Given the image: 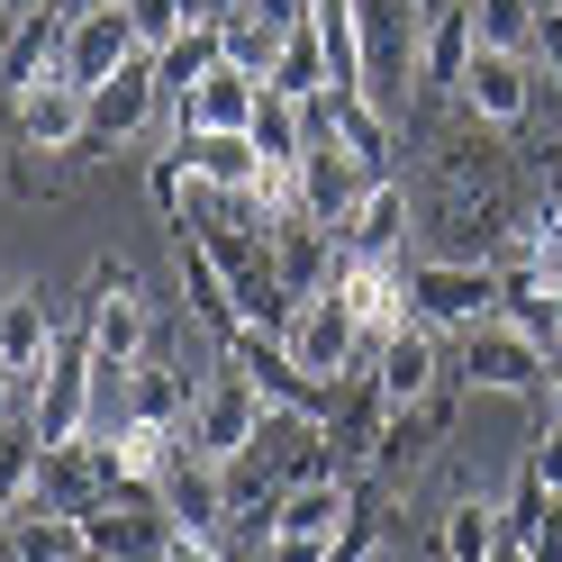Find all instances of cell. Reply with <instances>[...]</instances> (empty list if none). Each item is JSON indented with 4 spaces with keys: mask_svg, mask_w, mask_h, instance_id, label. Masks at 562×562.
Listing matches in <instances>:
<instances>
[{
    "mask_svg": "<svg viewBox=\"0 0 562 562\" xmlns=\"http://www.w3.org/2000/svg\"><path fill=\"white\" fill-rule=\"evenodd\" d=\"M0 110H10V146H27V155H82V136H91V91L64 82V74L27 82Z\"/></svg>",
    "mask_w": 562,
    "mask_h": 562,
    "instance_id": "cell-4",
    "label": "cell"
},
{
    "mask_svg": "<svg viewBox=\"0 0 562 562\" xmlns=\"http://www.w3.org/2000/svg\"><path fill=\"white\" fill-rule=\"evenodd\" d=\"M408 308L427 327L463 336V327H481L490 308H499V272L490 263H408Z\"/></svg>",
    "mask_w": 562,
    "mask_h": 562,
    "instance_id": "cell-8",
    "label": "cell"
},
{
    "mask_svg": "<svg viewBox=\"0 0 562 562\" xmlns=\"http://www.w3.org/2000/svg\"><path fill=\"white\" fill-rule=\"evenodd\" d=\"M255 417H263V391H255V381H245L236 363H218L182 436H191L200 453H218V463H236V453H245V436H255Z\"/></svg>",
    "mask_w": 562,
    "mask_h": 562,
    "instance_id": "cell-13",
    "label": "cell"
},
{
    "mask_svg": "<svg viewBox=\"0 0 562 562\" xmlns=\"http://www.w3.org/2000/svg\"><path fill=\"white\" fill-rule=\"evenodd\" d=\"M218 562H255V544H245V553H218Z\"/></svg>",
    "mask_w": 562,
    "mask_h": 562,
    "instance_id": "cell-43",
    "label": "cell"
},
{
    "mask_svg": "<svg viewBox=\"0 0 562 562\" xmlns=\"http://www.w3.org/2000/svg\"><path fill=\"white\" fill-rule=\"evenodd\" d=\"M308 100H291V91H272L263 82V100H255V146L272 155V164H300V146H308Z\"/></svg>",
    "mask_w": 562,
    "mask_h": 562,
    "instance_id": "cell-26",
    "label": "cell"
},
{
    "mask_svg": "<svg viewBox=\"0 0 562 562\" xmlns=\"http://www.w3.org/2000/svg\"><path fill=\"white\" fill-rule=\"evenodd\" d=\"M19 10H46V0H0V27H10V19H19Z\"/></svg>",
    "mask_w": 562,
    "mask_h": 562,
    "instance_id": "cell-40",
    "label": "cell"
},
{
    "mask_svg": "<svg viewBox=\"0 0 562 562\" xmlns=\"http://www.w3.org/2000/svg\"><path fill=\"white\" fill-rule=\"evenodd\" d=\"M82 336H91L100 372H127V363L155 345V300H146V281H136L127 263H91V291H82Z\"/></svg>",
    "mask_w": 562,
    "mask_h": 562,
    "instance_id": "cell-2",
    "label": "cell"
},
{
    "mask_svg": "<svg viewBox=\"0 0 562 562\" xmlns=\"http://www.w3.org/2000/svg\"><path fill=\"white\" fill-rule=\"evenodd\" d=\"M218 10H236V0H218Z\"/></svg>",
    "mask_w": 562,
    "mask_h": 562,
    "instance_id": "cell-46",
    "label": "cell"
},
{
    "mask_svg": "<svg viewBox=\"0 0 562 562\" xmlns=\"http://www.w3.org/2000/svg\"><path fill=\"white\" fill-rule=\"evenodd\" d=\"M182 19H218V0H182Z\"/></svg>",
    "mask_w": 562,
    "mask_h": 562,
    "instance_id": "cell-41",
    "label": "cell"
},
{
    "mask_svg": "<svg viewBox=\"0 0 562 562\" xmlns=\"http://www.w3.org/2000/svg\"><path fill=\"white\" fill-rule=\"evenodd\" d=\"M490 562H536V553H526V544H517V536H508V544H499V553H490Z\"/></svg>",
    "mask_w": 562,
    "mask_h": 562,
    "instance_id": "cell-39",
    "label": "cell"
},
{
    "mask_svg": "<svg viewBox=\"0 0 562 562\" xmlns=\"http://www.w3.org/2000/svg\"><path fill=\"white\" fill-rule=\"evenodd\" d=\"M336 245H345V255H400V245H408V191L372 172V191L336 218Z\"/></svg>",
    "mask_w": 562,
    "mask_h": 562,
    "instance_id": "cell-19",
    "label": "cell"
},
{
    "mask_svg": "<svg viewBox=\"0 0 562 562\" xmlns=\"http://www.w3.org/2000/svg\"><path fill=\"white\" fill-rule=\"evenodd\" d=\"M64 37H74V10H64V0H46V10H19L10 27H0V100H19L27 82L64 74Z\"/></svg>",
    "mask_w": 562,
    "mask_h": 562,
    "instance_id": "cell-10",
    "label": "cell"
},
{
    "mask_svg": "<svg viewBox=\"0 0 562 562\" xmlns=\"http://www.w3.org/2000/svg\"><path fill=\"white\" fill-rule=\"evenodd\" d=\"M172 155H182L200 182H227V191H255L263 172H272V155L255 146V127H191Z\"/></svg>",
    "mask_w": 562,
    "mask_h": 562,
    "instance_id": "cell-18",
    "label": "cell"
},
{
    "mask_svg": "<svg viewBox=\"0 0 562 562\" xmlns=\"http://www.w3.org/2000/svg\"><path fill=\"white\" fill-rule=\"evenodd\" d=\"M472 0H417V82H436V91H463L472 74Z\"/></svg>",
    "mask_w": 562,
    "mask_h": 562,
    "instance_id": "cell-14",
    "label": "cell"
},
{
    "mask_svg": "<svg viewBox=\"0 0 562 562\" xmlns=\"http://www.w3.org/2000/svg\"><path fill=\"white\" fill-rule=\"evenodd\" d=\"M436 381H445V327H427L408 308V318L372 345V391H381V408H417Z\"/></svg>",
    "mask_w": 562,
    "mask_h": 562,
    "instance_id": "cell-9",
    "label": "cell"
},
{
    "mask_svg": "<svg viewBox=\"0 0 562 562\" xmlns=\"http://www.w3.org/2000/svg\"><path fill=\"white\" fill-rule=\"evenodd\" d=\"M499 318L526 327L544 345V355H562V281H536V272H499Z\"/></svg>",
    "mask_w": 562,
    "mask_h": 562,
    "instance_id": "cell-23",
    "label": "cell"
},
{
    "mask_svg": "<svg viewBox=\"0 0 562 562\" xmlns=\"http://www.w3.org/2000/svg\"><path fill=\"white\" fill-rule=\"evenodd\" d=\"M255 10H263V19H281V27H300V19H308V0H255Z\"/></svg>",
    "mask_w": 562,
    "mask_h": 562,
    "instance_id": "cell-37",
    "label": "cell"
},
{
    "mask_svg": "<svg viewBox=\"0 0 562 562\" xmlns=\"http://www.w3.org/2000/svg\"><path fill=\"white\" fill-rule=\"evenodd\" d=\"M363 10V100L400 110L417 82V0H355Z\"/></svg>",
    "mask_w": 562,
    "mask_h": 562,
    "instance_id": "cell-5",
    "label": "cell"
},
{
    "mask_svg": "<svg viewBox=\"0 0 562 562\" xmlns=\"http://www.w3.org/2000/svg\"><path fill=\"white\" fill-rule=\"evenodd\" d=\"M526 472H536L553 499H562V417H544V436H536V453H526Z\"/></svg>",
    "mask_w": 562,
    "mask_h": 562,
    "instance_id": "cell-35",
    "label": "cell"
},
{
    "mask_svg": "<svg viewBox=\"0 0 562 562\" xmlns=\"http://www.w3.org/2000/svg\"><path fill=\"white\" fill-rule=\"evenodd\" d=\"M336 536H308V526H263L255 536V562H327Z\"/></svg>",
    "mask_w": 562,
    "mask_h": 562,
    "instance_id": "cell-32",
    "label": "cell"
},
{
    "mask_svg": "<svg viewBox=\"0 0 562 562\" xmlns=\"http://www.w3.org/2000/svg\"><path fill=\"white\" fill-rule=\"evenodd\" d=\"M0 536H10V553H19V562H82V553H91V544H82V517L46 508L37 490H27V499L10 508V526H0Z\"/></svg>",
    "mask_w": 562,
    "mask_h": 562,
    "instance_id": "cell-21",
    "label": "cell"
},
{
    "mask_svg": "<svg viewBox=\"0 0 562 562\" xmlns=\"http://www.w3.org/2000/svg\"><path fill=\"white\" fill-rule=\"evenodd\" d=\"M218 553H227L218 536H164V553H155V562H218Z\"/></svg>",
    "mask_w": 562,
    "mask_h": 562,
    "instance_id": "cell-36",
    "label": "cell"
},
{
    "mask_svg": "<svg viewBox=\"0 0 562 562\" xmlns=\"http://www.w3.org/2000/svg\"><path fill=\"white\" fill-rule=\"evenodd\" d=\"M526 100H536V55H499V46H481L472 55V74H463V110L481 127H517L526 119Z\"/></svg>",
    "mask_w": 562,
    "mask_h": 562,
    "instance_id": "cell-16",
    "label": "cell"
},
{
    "mask_svg": "<svg viewBox=\"0 0 562 562\" xmlns=\"http://www.w3.org/2000/svg\"><path fill=\"white\" fill-rule=\"evenodd\" d=\"M536 74L562 91V10H553V0H544V10H536Z\"/></svg>",
    "mask_w": 562,
    "mask_h": 562,
    "instance_id": "cell-34",
    "label": "cell"
},
{
    "mask_svg": "<svg viewBox=\"0 0 562 562\" xmlns=\"http://www.w3.org/2000/svg\"><path fill=\"white\" fill-rule=\"evenodd\" d=\"M463 381H472V391H499V400H536L553 381V355L490 308L481 327H463Z\"/></svg>",
    "mask_w": 562,
    "mask_h": 562,
    "instance_id": "cell-3",
    "label": "cell"
},
{
    "mask_svg": "<svg viewBox=\"0 0 562 562\" xmlns=\"http://www.w3.org/2000/svg\"><path fill=\"white\" fill-rule=\"evenodd\" d=\"M0 562H19V553H10V536H0Z\"/></svg>",
    "mask_w": 562,
    "mask_h": 562,
    "instance_id": "cell-44",
    "label": "cell"
},
{
    "mask_svg": "<svg viewBox=\"0 0 562 562\" xmlns=\"http://www.w3.org/2000/svg\"><path fill=\"white\" fill-rule=\"evenodd\" d=\"M155 490H164L172 536H218V526L236 517V499H227V463H218V453H200V445H182V463H172Z\"/></svg>",
    "mask_w": 562,
    "mask_h": 562,
    "instance_id": "cell-11",
    "label": "cell"
},
{
    "mask_svg": "<svg viewBox=\"0 0 562 562\" xmlns=\"http://www.w3.org/2000/svg\"><path fill=\"white\" fill-rule=\"evenodd\" d=\"M119 10H127V27H136V46H146V55H164L172 37H182V0H119Z\"/></svg>",
    "mask_w": 562,
    "mask_h": 562,
    "instance_id": "cell-31",
    "label": "cell"
},
{
    "mask_svg": "<svg viewBox=\"0 0 562 562\" xmlns=\"http://www.w3.org/2000/svg\"><path fill=\"white\" fill-rule=\"evenodd\" d=\"M436 544H445V562H490V553L508 544V508H490V499H453L445 526H436Z\"/></svg>",
    "mask_w": 562,
    "mask_h": 562,
    "instance_id": "cell-25",
    "label": "cell"
},
{
    "mask_svg": "<svg viewBox=\"0 0 562 562\" xmlns=\"http://www.w3.org/2000/svg\"><path fill=\"white\" fill-rule=\"evenodd\" d=\"M19 391H27V381H19L10 363H0V417H19Z\"/></svg>",
    "mask_w": 562,
    "mask_h": 562,
    "instance_id": "cell-38",
    "label": "cell"
},
{
    "mask_svg": "<svg viewBox=\"0 0 562 562\" xmlns=\"http://www.w3.org/2000/svg\"><path fill=\"white\" fill-rule=\"evenodd\" d=\"M37 490V427H27V408L19 417H0V526H10V508Z\"/></svg>",
    "mask_w": 562,
    "mask_h": 562,
    "instance_id": "cell-27",
    "label": "cell"
},
{
    "mask_svg": "<svg viewBox=\"0 0 562 562\" xmlns=\"http://www.w3.org/2000/svg\"><path fill=\"white\" fill-rule=\"evenodd\" d=\"M55 191H64V172L37 164L27 146H10V200H55Z\"/></svg>",
    "mask_w": 562,
    "mask_h": 562,
    "instance_id": "cell-33",
    "label": "cell"
},
{
    "mask_svg": "<svg viewBox=\"0 0 562 562\" xmlns=\"http://www.w3.org/2000/svg\"><path fill=\"white\" fill-rule=\"evenodd\" d=\"M55 327H64V318L46 308V291H37V281H19V291H0V363H10L19 381H27V372L46 363Z\"/></svg>",
    "mask_w": 562,
    "mask_h": 562,
    "instance_id": "cell-20",
    "label": "cell"
},
{
    "mask_svg": "<svg viewBox=\"0 0 562 562\" xmlns=\"http://www.w3.org/2000/svg\"><path fill=\"white\" fill-rule=\"evenodd\" d=\"M291 191H300V209H308L318 227H336L345 209L372 191V164H363V155H345L336 136H308V146H300V164H291Z\"/></svg>",
    "mask_w": 562,
    "mask_h": 562,
    "instance_id": "cell-12",
    "label": "cell"
},
{
    "mask_svg": "<svg viewBox=\"0 0 562 562\" xmlns=\"http://www.w3.org/2000/svg\"><path fill=\"white\" fill-rule=\"evenodd\" d=\"M272 91H291V100H327L336 82H327V55H318V27H291V46H281V64H272Z\"/></svg>",
    "mask_w": 562,
    "mask_h": 562,
    "instance_id": "cell-29",
    "label": "cell"
},
{
    "mask_svg": "<svg viewBox=\"0 0 562 562\" xmlns=\"http://www.w3.org/2000/svg\"><path fill=\"white\" fill-rule=\"evenodd\" d=\"M218 37H227V64H236V74L272 82V64H281V46H291V27L263 19L255 0H236V10H218Z\"/></svg>",
    "mask_w": 562,
    "mask_h": 562,
    "instance_id": "cell-22",
    "label": "cell"
},
{
    "mask_svg": "<svg viewBox=\"0 0 562 562\" xmlns=\"http://www.w3.org/2000/svg\"><path fill=\"white\" fill-rule=\"evenodd\" d=\"M119 481H127V472H119V453H110V436H100V427H82L74 445H37V499L64 508V517L100 508Z\"/></svg>",
    "mask_w": 562,
    "mask_h": 562,
    "instance_id": "cell-6",
    "label": "cell"
},
{
    "mask_svg": "<svg viewBox=\"0 0 562 562\" xmlns=\"http://www.w3.org/2000/svg\"><path fill=\"white\" fill-rule=\"evenodd\" d=\"M536 10L544 0H472V37L499 55H536Z\"/></svg>",
    "mask_w": 562,
    "mask_h": 562,
    "instance_id": "cell-28",
    "label": "cell"
},
{
    "mask_svg": "<svg viewBox=\"0 0 562 562\" xmlns=\"http://www.w3.org/2000/svg\"><path fill=\"white\" fill-rule=\"evenodd\" d=\"M544 400H553V417H562V372H553V381H544Z\"/></svg>",
    "mask_w": 562,
    "mask_h": 562,
    "instance_id": "cell-42",
    "label": "cell"
},
{
    "mask_svg": "<svg viewBox=\"0 0 562 562\" xmlns=\"http://www.w3.org/2000/svg\"><path fill=\"white\" fill-rule=\"evenodd\" d=\"M255 100H263V82L236 74V64H218L209 82H191L182 100H172V146H182L191 127H255Z\"/></svg>",
    "mask_w": 562,
    "mask_h": 562,
    "instance_id": "cell-17",
    "label": "cell"
},
{
    "mask_svg": "<svg viewBox=\"0 0 562 562\" xmlns=\"http://www.w3.org/2000/svg\"><path fill=\"white\" fill-rule=\"evenodd\" d=\"M553 191H562V155H553Z\"/></svg>",
    "mask_w": 562,
    "mask_h": 562,
    "instance_id": "cell-45",
    "label": "cell"
},
{
    "mask_svg": "<svg viewBox=\"0 0 562 562\" xmlns=\"http://www.w3.org/2000/svg\"><path fill=\"white\" fill-rule=\"evenodd\" d=\"M136 55H146V46H136V27H127V10H119V0H91V10L74 19V37H64V82H110L119 74V64H136Z\"/></svg>",
    "mask_w": 562,
    "mask_h": 562,
    "instance_id": "cell-15",
    "label": "cell"
},
{
    "mask_svg": "<svg viewBox=\"0 0 562 562\" xmlns=\"http://www.w3.org/2000/svg\"><path fill=\"white\" fill-rule=\"evenodd\" d=\"M155 100H164V74H155V55H136V64H119L110 82H91V136H82V155L100 164V155L136 146V136L155 127Z\"/></svg>",
    "mask_w": 562,
    "mask_h": 562,
    "instance_id": "cell-7",
    "label": "cell"
},
{
    "mask_svg": "<svg viewBox=\"0 0 562 562\" xmlns=\"http://www.w3.org/2000/svg\"><path fill=\"white\" fill-rule=\"evenodd\" d=\"M553 508H562L553 490H544L536 472H517V490H508V536H517V544H536L544 526H553Z\"/></svg>",
    "mask_w": 562,
    "mask_h": 562,
    "instance_id": "cell-30",
    "label": "cell"
},
{
    "mask_svg": "<svg viewBox=\"0 0 562 562\" xmlns=\"http://www.w3.org/2000/svg\"><path fill=\"white\" fill-rule=\"evenodd\" d=\"M91 408H100V355L82 327H55L46 363L27 372V427H37V445H74L91 427Z\"/></svg>",
    "mask_w": 562,
    "mask_h": 562,
    "instance_id": "cell-1",
    "label": "cell"
},
{
    "mask_svg": "<svg viewBox=\"0 0 562 562\" xmlns=\"http://www.w3.org/2000/svg\"><path fill=\"white\" fill-rule=\"evenodd\" d=\"M227 64V37H218V19H191L182 37H172L164 55H155V74H164V100H182L191 82H209Z\"/></svg>",
    "mask_w": 562,
    "mask_h": 562,
    "instance_id": "cell-24",
    "label": "cell"
}]
</instances>
